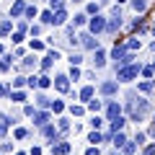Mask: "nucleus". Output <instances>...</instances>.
Returning a JSON list of instances; mask_svg holds the SVG:
<instances>
[{
  "label": "nucleus",
  "mask_w": 155,
  "mask_h": 155,
  "mask_svg": "<svg viewBox=\"0 0 155 155\" xmlns=\"http://www.w3.org/2000/svg\"><path fill=\"white\" fill-rule=\"evenodd\" d=\"M150 114V104L145 98H137L134 101V96H129L127 101V116L132 119V122H140V119H145V116Z\"/></svg>",
  "instance_id": "nucleus-1"
},
{
  "label": "nucleus",
  "mask_w": 155,
  "mask_h": 155,
  "mask_svg": "<svg viewBox=\"0 0 155 155\" xmlns=\"http://www.w3.org/2000/svg\"><path fill=\"white\" fill-rule=\"evenodd\" d=\"M137 75H142V65L140 62H129L124 67H116V80H134Z\"/></svg>",
  "instance_id": "nucleus-2"
},
{
  "label": "nucleus",
  "mask_w": 155,
  "mask_h": 155,
  "mask_svg": "<svg viewBox=\"0 0 155 155\" xmlns=\"http://www.w3.org/2000/svg\"><path fill=\"white\" fill-rule=\"evenodd\" d=\"M106 23H109V18H104V16H91L88 18V31L91 34H101V31H106Z\"/></svg>",
  "instance_id": "nucleus-3"
},
{
  "label": "nucleus",
  "mask_w": 155,
  "mask_h": 155,
  "mask_svg": "<svg viewBox=\"0 0 155 155\" xmlns=\"http://www.w3.org/2000/svg\"><path fill=\"white\" fill-rule=\"evenodd\" d=\"M119 28H122V11H119V8H114V11H111L109 23H106V34H116Z\"/></svg>",
  "instance_id": "nucleus-4"
},
{
  "label": "nucleus",
  "mask_w": 155,
  "mask_h": 155,
  "mask_svg": "<svg viewBox=\"0 0 155 155\" xmlns=\"http://www.w3.org/2000/svg\"><path fill=\"white\" fill-rule=\"evenodd\" d=\"M80 44L85 47V49H98V39H96V34H91V31H85V34H80Z\"/></svg>",
  "instance_id": "nucleus-5"
},
{
  "label": "nucleus",
  "mask_w": 155,
  "mask_h": 155,
  "mask_svg": "<svg viewBox=\"0 0 155 155\" xmlns=\"http://www.w3.org/2000/svg\"><path fill=\"white\" fill-rule=\"evenodd\" d=\"M116 116H122V104L109 101V106H106V119H116Z\"/></svg>",
  "instance_id": "nucleus-6"
},
{
  "label": "nucleus",
  "mask_w": 155,
  "mask_h": 155,
  "mask_svg": "<svg viewBox=\"0 0 155 155\" xmlns=\"http://www.w3.org/2000/svg\"><path fill=\"white\" fill-rule=\"evenodd\" d=\"M54 88L60 91V93H67V91H70V75H60L54 80Z\"/></svg>",
  "instance_id": "nucleus-7"
},
{
  "label": "nucleus",
  "mask_w": 155,
  "mask_h": 155,
  "mask_svg": "<svg viewBox=\"0 0 155 155\" xmlns=\"http://www.w3.org/2000/svg\"><path fill=\"white\" fill-rule=\"evenodd\" d=\"M116 91H119V80H106V83L101 85V93L104 96H114Z\"/></svg>",
  "instance_id": "nucleus-8"
},
{
  "label": "nucleus",
  "mask_w": 155,
  "mask_h": 155,
  "mask_svg": "<svg viewBox=\"0 0 155 155\" xmlns=\"http://www.w3.org/2000/svg\"><path fill=\"white\" fill-rule=\"evenodd\" d=\"M57 60H60V52H47V54H44V62H41V67H44V70H49V67H52V62H57Z\"/></svg>",
  "instance_id": "nucleus-9"
},
{
  "label": "nucleus",
  "mask_w": 155,
  "mask_h": 155,
  "mask_svg": "<svg viewBox=\"0 0 155 155\" xmlns=\"http://www.w3.org/2000/svg\"><path fill=\"white\" fill-rule=\"evenodd\" d=\"M129 5H132V11L137 13V16H142V13L147 11V0H129Z\"/></svg>",
  "instance_id": "nucleus-10"
},
{
  "label": "nucleus",
  "mask_w": 155,
  "mask_h": 155,
  "mask_svg": "<svg viewBox=\"0 0 155 155\" xmlns=\"http://www.w3.org/2000/svg\"><path fill=\"white\" fill-rule=\"evenodd\" d=\"M124 44H127L129 52H137V49H142V39H140V36H129Z\"/></svg>",
  "instance_id": "nucleus-11"
},
{
  "label": "nucleus",
  "mask_w": 155,
  "mask_h": 155,
  "mask_svg": "<svg viewBox=\"0 0 155 155\" xmlns=\"http://www.w3.org/2000/svg\"><path fill=\"white\" fill-rule=\"evenodd\" d=\"M111 142H114V147H119V150H122L124 145H127V134H124L122 129H119V132H114V137H111Z\"/></svg>",
  "instance_id": "nucleus-12"
},
{
  "label": "nucleus",
  "mask_w": 155,
  "mask_h": 155,
  "mask_svg": "<svg viewBox=\"0 0 155 155\" xmlns=\"http://www.w3.org/2000/svg\"><path fill=\"white\" fill-rule=\"evenodd\" d=\"M23 13H26V3H23V0H16V3H13V8H11V16L18 18V16H23Z\"/></svg>",
  "instance_id": "nucleus-13"
},
{
  "label": "nucleus",
  "mask_w": 155,
  "mask_h": 155,
  "mask_svg": "<svg viewBox=\"0 0 155 155\" xmlns=\"http://www.w3.org/2000/svg\"><path fill=\"white\" fill-rule=\"evenodd\" d=\"M67 21V11H65V8H54V26H62V23H65Z\"/></svg>",
  "instance_id": "nucleus-14"
},
{
  "label": "nucleus",
  "mask_w": 155,
  "mask_h": 155,
  "mask_svg": "<svg viewBox=\"0 0 155 155\" xmlns=\"http://www.w3.org/2000/svg\"><path fill=\"white\" fill-rule=\"evenodd\" d=\"M93 65H96V67H104V65H106V52L101 49V47L96 49V54H93Z\"/></svg>",
  "instance_id": "nucleus-15"
},
{
  "label": "nucleus",
  "mask_w": 155,
  "mask_h": 155,
  "mask_svg": "<svg viewBox=\"0 0 155 155\" xmlns=\"http://www.w3.org/2000/svg\"><path fill=\"white\" fill-rule=\"evenodd\" d=\"M124 116H116V119H109V124H111V132H119V129H124Z\"/></svg>",
  "instance_id": "nucleus-16"
},
{
  "label": "nucleus",
  "mask_w": 155,
  "mask_h": 155,
  "mask_svg": "<svg viewBox=\"0 0 155 155\" xmlns=\"http://www.w3.org/2000/svg\"><path fill=\"white\" fill-rule=\"evenodd\" d=\"M153 88H155V83L150 80V78H147V80H142V83L137 85V91H140V93H153Z\"/></svg>",
  "instance_id": "nucleus-17"
},
{
  "label": "nucleus",
  "mask_w": 155,
  "mask_h": 155,
  "mask_svg": "<svg viewBox=\"0 0 155 155\" xmlns=\"http://www.w3.org/2000/svg\"><path fill=\"white\" fill-rule=\"evenodd\" d=\"M96 96V91H93V85H85L83 91H80V101H91Z\"/></svg>",
  "instance_id": "nucleus-18"
},
{
  "label": "nucleus",
  "mask_w": 155,
  "mask_h": 155,
  "mask_svg": "<svg viewBox=\"0 0 155 155\" xmlns=\"http://www.w3.org/2000/svg\"><path fill=\"white\" fill-rule=\"evenodd\" d=\"M67 153H70V142H60L54 147V155H67Z\"/></svg>",
  "instance_id": "nucleus-19"
},
{
  "label": "nucleus",
  "mask_w": 155,
  "mask_h": 155,
  "mask_svg": "<svg viewBox=\"0 0 155 155\" xmlns=\"http://www.w3.org/2000/svg\"><path fill=\"white\" fill-rule=\"evenodd\" d=\"M134 150H137V142H134V140L129 142V140H127V145L122 147V153H124V155H134Z\"/></svg>",
  "instance_id": "nucleus-20"
},
{
  "label": "nucleus",
  "mask_w": 155,
  "mask_h": 155,
  "mask_svg": "<svg viewBox=\"0 0 155 155\" xmlns=\"http://www.w3.org/2000/svg\"><path fill=\"white\" fill-rule=\"evenodd\" d=\"M41 23H47V26L54 23V11H44V13H41Z\"/></svg>",
  "instance_id": "nucleus-21"
},
{
  "label": "nucleus",
  "mask_w": 155,
  "mask_h": 155,
  "mask_svg": "<svg viewBox=\"0 0 155 155\" xmlns=\"http://www.w3.org/2000/svg\"><path fill=\"white\" fill-rule=\"evenodd\" d=\"M101 140H104V134H101V132H98V129H93V132H91V134H88V142H93V145H98V142H101Z\"/></svg>",
  "instance_id": "nucleus-22"
},
{
  "label": "nucleus",
  "mask_w": 155,
  "mask_h": 155,
  "mask_svg": "<svg viewBox=\"0 0 155 155\" xmlns=\"http://www.w3.org/2000/svg\"><path fill=\"white\" fill-rule=\"evenodd\" d=\"M8 124H11V119H8L5 114H0V134H5V132H8Z\"/></svg>",
  "instance_id": "nucleus-23"
},
{
  "label": "nucleus",
  "mask_w": 155,
  "mask_h": 155,
  "mask_svg": "<svg viewBox=\"0 0 155 155\" xmlns=\"http://www.w3.org/2000/svg\"><path fill=\"white\" fill-rule=\"evenodd\" d=\"M47 122H49V114H36V127H47Z\"/></svg>",
  "instance_id": "nucleus-24"
},
{
  "label": "nucleus",
  "mask_w": 155,
  "mask_h": 155,
  "mask_svg": "<svg viewBox=\"0 0 155 155\" xmlns=\"http://www.w3.org/2000/svg\"><path fill=\"white\" fill-rule=\"evenodd\" d=\"M88 13H78V16H75V26H85V23H88Z\"/></svg>",
  "instance_id": "nucleus-25"
},
{
  "label": "nucleus",
  "mask_w": 155,
  "mask_h": 155,
  "mask_svg": "<svg viewBox=\"0 0 155 155\" xmlns=\"http://www.w3.org/2000/svg\"><path fill=\"white\" fill-rule=\"evenodd\" d=\"M101 106H104V104H101V101H96V98H91V101H88V109L93 111V114H98V111H101Z\"/></svg>",
  "instance_id": "nucleus-26"
},
{
  "label": "nucleus",
  "mask_w": 155,
  "mask_h": 155,
  "mask_svg": "<svg viewBox=\"0 0 155 155\" xmlns=\"http://www.w3.org/2000/svg\"><path fill=\"white\" fill-rule=\"evenodd\" d=\"M91 127H93V129H101V127H104V119H101L98 114H96V116H91Z\"/></svg>",
  "instance_id": "nucleus-27"
},
{
  "label": "nucleus",
  "mask_w": 155,
  "mask_h": 155,
  "mask_svg": "<svg viewBox=\"0 0 155 155\" xmlns=\"http://www.w3.org/2000/svg\"><path fill=\"white\" fill-rule=\"evenodd\" d=\"M155 75V67L153 65H142V78H153Z\"/></svg>",
  "instance_id": "nucleus-28"
},
{
  "label": "nucleus",
  "mask_w": 155,
  "mask_h": 155,
  "mask_svg": "<svg viewBox=\"0 0 155 155\" xmlns=\"http://www.w3.org/2000/svg\"><path fill=\"white\" fill-rule=\"evenodd\" d=\"M85 13H88V16H96V13H98V3H88Z\"/></svg>",
  "instance_id": "nucleus-29"
},
{
  "label": "nucleus",
  "mask_w": 155,
  "mask_h": 155,
  "mask_svg": "<svg viewBox=\"0 0 155 155\" xmlns=\"http://www.w3.org/2000/svg\"><path fill=\"white\" fill-rule=\"evenodd\" d=\"M70 75V80H80V70H78V65H72V70L67 72Z\"/></svg>",
  "instance_id": "nucleus-30"
},
{
  "label": "nucleus",
  "mask_w": 155,
  "mask_h": 155,
  "mask_svg": "<svg viewBox=\"0 0 155 155\" xmlns=\"http://www.w3.org/2000/svg\"><path fill=\"white\" fill-rule=\"evenodd\" d=\"M26 18H36V5H26V13H23Z\"/></svg>",
  "instance_id": "nucleus-31"
},
{
  "label": "nucleus",
  "mask_w": 155,
  "mask_h": 155,
  "mask_svg": "<svg viewBox=\"0 0 155 155\" xmlns=\"http://www.w3.org/2000/svg\"><path fill=\"white\" fill-rule=\"evenodd\" d=\"M49 83H52V80L47 75H39V88H49Z\"/></svg>",
  "instance_id": "nucleus-32"
},
{
  "label": "nucleus",
  "mask_w": 155,
  "mask_h": 155,
  "mask_svg": "<svg viewBox=\"0 0 155 155\" xmlns=\"http://www.w3.org/2000/svg\"><path fill=\"white\" fill-rule=\"evenodd\" d=\"M11 60H13V57H3V60H0V70H3V72L11 67Z\"/></svg>",
  "instance_id": "nucleus-33"
},
{
  "label": "nucleus",
  "mask_w": 155,
  "mask_h": 155,
  "mask_svg": "<svg viewBox=\"0 0 155 155\" xmlns=\"http://www.w3.org/2000/svg\"><path fill=\"white\" fill-rule=\"evenodd\" d=\"M70 111H72V116H83V114H85L83 106H70Z\"/></svg>",
  "instance_id": "nucleus-34"
},
{
  "label": "nucleus",
  "mask_w": 155,
  "mask_h": 155,
  "mask_svg": "<svg viewBox=\"0 0 155 155\" xmlns=\"http://www.w3.org/2000/svg\"><path fill=\"white\" fill-rule=\"evenodd\" d=\"M52 109H54V114H62V111H65V104H62V101H54Z\"/></svg>",
  "instance_id": "nucleus-35"
},
{
  "label": "nucleus",
  "mask_w": 155,
  "mask_h": 155,
  "mask_svg": "<svg viewBox=\"0 0 155 155\" xmlns=\"http://www.w3.org/2000/svg\"><path fill=\"white\" fill-rule=\"evenodd\" d=\"M28 83V78H16L13 80V88H21V85H26Z\"/></svg>",
  "instance_id": "nucleus-36"
},
{
  "label": "nucleus",
  "mask_w": 155,
  "mask_h": 155,
  "mask_svg": "<svg viewBox=\"0 0 155 155\" xmlns=\"http://www.w3.org/2000/svg\"><path fill=\"white\" fill-rule=\"evenodd\" d=\"M41 129H44V137H57L54 127H41Z\"/></svg>",
  "instance_id": "nucleus-37"
},
{
  "label": "nucleus",
  "mask_w": 155,
  "mask_h": 155,
  "mask_svg": "<svg viewBox=\"0 0 155 155\" xmlns=\"http://www.w3.org/2000/svg\"><path fill=\"white\" fill-rule=\"evenodd\" d=\"M13 134H16V140H23V137H26V134H28V132H26V129H23V127H18V129H16V132H13Z\"/></svg>",
  "instance_id": "nucleus-38"
},
{
  "label": "nucleus",
  "mask_w": 155,
  "mask_h": 155,
  "mask_svg": "<svg viewBox=\"0 0 155 155\" xmlns=\"http://www.w3.org/2000/svg\"><path fill=\"white\" fill-rule=\"evenodd\" d=\"M142 155H155V142H150V145H147V147H145V150H142Z\"/></svg>",
  "instance_id": "nucleus-39"
},
{
  "label": "nucleus",
  "mask_w": 155,
  "mask_h": 155,
  "mask_svg": "<svg viewBox=\"0 0 155 155\" xmlns=\"http://www.w3.org/2000/svg\"><path fill=\"white\" fill-rule=\"evenodd\" d=\"M8 31H11V21H3L0 23V34H8Z\"/></svg>",
  "instance_id": "nucleus-40"
},
{
  "label": "nucleus",
  "mask_w": 155,
  "mask_h": 155,
  "mask_svg": "<svg viewBox=\"0 0 155 155\" xmlns=\"http://www.w3.org/2000/svg\"><path fill=\"white\" fill-rule=\"evenodd\" d=\"M31 49L34 52H41V49H44V41H31Z\"/></svg>",
  "instance_id": "nucleus-41"
},
{
  "label": "nucleus",
  "mask_w": 155,
  "mask_h": 155,
  "mask_svg": "<svg viewBox=\"0 0 155 155\" xmlns=\"http://www.w3.org/2000/svg\"><path fill=\"white\" fill-rule=\"evenodd\" d=\"M80 62H83L80 54H70V65H80Z\"/></svg>",
  "instance_id": "nucleus-42"
},
{
  "label": "nucleus",
  "mask_w": 155,
  "mask_h": 155,
  "mask_svg": "<svg viewBox=\"0 0 155 155\" xmlns=\"http://www.w3.org/2000/svg\"><path fill=\"white\" fill-rule=\"evenodd\" d=\"M145 137H147L145 132H137V134H134V142H137V145H142V142H145Z\"/></svg>",
  "instance_id": "nucleus-43"
},
{
  "label": "nucleus",
  "mask_w": 155,
  "mask_h": 155,
  "mask_svg": "<svg viewBox=\"0 0 155 155\" xmlns=\"http://www.w3.org/2000/svg\"><path fill=\"white\" fill-rule=\"evenodd\" d=\"M67 129H70V122L67 119H60V132H67Z\"/></svg>",
  "instance_id": "nucleus-44"
},
{
  "label": "nucleus",
  "mask_w": 155,
  "mask_h": 155,
  "mask_svg": "<svg viewBox=\"0 0 155 155\" xmlns=\"http://www.w3.org/2000/svg\"><path fill=\"white\" fill-rule=\"evenodd\" d=\"M11 39H13V44H21V41H23V34H21V31H18V34H13V36H11Z\"/></svg>",
  "instance_id": "nucleus-45"
},
{
  "label": "nucleus",
  "mask_w": 155,
  "mask_h": 155,
  "mask_svg": "<svg viewBox=\"0 0 155 155\" xmlns=\"http://www.w3.org/2000/svg\"><path fill=\"white\" fill-rule=\"evenodd\" d=\"M13 101H26V96H23L21 91H16V93H13Z\"/></svg>",
  "instance_id": "nucleus-46"
},
{
  "label": "nucleus",
  "mask_w": 155,
  "mask_h": 155,
  "mask_svg": "<svg viewBox=\"0 0 155 155\" xmlns=\"http://www.w3.org/2000/svg\"><path fill=\"white\" fill-rule=\"evenodd\" d=\"M85 155H98V145H93V147L85 150Z\"/></svg>",
  "instance_id": "nucleus-47"
},
{
  "label": "nucleus",
  "mask_w": 155,
  "mask_h": 155,
  "mask_svg": "<svg viewBox=\"0 0 155 155\" xmlns=\"http://www.w3.org/2000/svg\"><path fill=\"white\" fill-rule=\"evenodd\" d=\"M23 111H26V116H36V111H34V106H26Z\"/></svg>",
  "instance_id": "nucleus-48"
},
{
  "label": "nucleus",
  "mask_w": 155,
  "mask_h": 155,
  "mask_svg": "<svg viewBox=\"0 0 155 155\" xmlns=\"http://www.w3.org/2000/svg\"><path fill=\"white\" fill-rule=\"evenodd\" d=\"M49 5H52V8H60V5H62V0H49Z\"/></svg>",
  "instance_id": "nucleus-49"
},
{
  "label": "nucleus",
  "mask_w": 155,
  "mask_h": 155,
  "mask_svg": "<svg viewBox=\"0 0 155 155\" xmlns=\"http://www.w3.org/2000/svg\"><path fill=\"white\" fill-rule=\"evenodd\" d=\"M8 93V88H5V85H0V96H5Z\"/></svg>",
  "instance_id": "nucleus-50"
},
{
  "label": "nucleus",
  "mask_w": 155,
  "mask_h": 155,
  "mask_svg": "<svg viewBox=\"0 0 155 155\" xmlns=\"http://www.w3.org/2000/svg\"><path fill=\"white\" fill-rule=\"evenodd\" d=\"M116 3H119V5H124V3H129V0H116Z\"/></svg>",
  "instance_id": "nucleus-51"
},
{
  "label": "nucleus",
  "mask_w": 155,
  "mask_h": 155,
  "mask_svg": "<svg viewBox=\"0 0 155 155\" xmlns=\"http://www.w3.org/2000/svg\"><path fill=\"white\" fill-rule=\"evenodd\" d=\"M111 155H122V153H111Z\"/></svg>",
  "instance_id": "nucleus-52"
},
{
  "label": "nucleus",
  "mask_w": 155,
  "mask_h": 155,
  "mask_svg": "<svg viewBox=\"0 0 155 155\" xmlns=\"http://www.w3.org/2000/svg\"><path fill=\"white\" fill-rule=\"evenodd\" d=\"M18 155H26V153H18Z\"/></svg>",
  "instance_id": "nucleus-53"
},
{
  "label": "nucleus",
  "mask_w": 155,
  "mask_h": 155,
  "mask_svg": "<svg viewBox=\"0 0 155 155\" xmlns=\"http://www.w3.org/2000/svg\"><path fill=\"white\" fill-rule=\"evenodd\" d=\"M153 124H155V116H153Z\"/></svg>",
  "instance_id": "nucleus-54"
},
{
  "label": "nucleus",
  "mask_w": 155,
  "mask_h": 155,
  "mask_svg": "<svg viewBox=\"0 0 155 155\" xmlns=\"http://www.w3.org/2000/svg\"><path fill=\"white\" fill-rule=\"evenodd\" d=\"M153 36H155V28H153Z\"/></svg>",
  "instance_id": "nucleus-55"
},
{
  "label": "nucleus",
  "mask_w": 155,
  "mask_h": 155,
  "mask_svg": "<svg viewBox=\"0 0 155 155\" xmlns=\"http://www.w3.org/2000/svg\"><path fill=\"white\" fill-rule=\"evenodd\" d=\"M75 3H80V0H75Z\"/></svg>",
  "instance_id": "nucleus-56"
},
{
  "label": "nucleus",
  "mask_w": 155,
  "mask_h": 155,
  "mask_svg": "<svg viewBox=\"0 0 155 155\" xmlns=\"http://www.w3.org/2000/svg\"><path fill=\"white\" fill-rule=\"evenodd\" d=\"M153 67H155V62H153Z\"/></svg>",
  "instance_id": "nucleus-57"
},
{
  "label": "nucleus",
  "mask_w": 155,
  "mask_h": 155,
  "mask_svg": "<svg viewBox=\"0 0 155 155\" xmlns=\"http://www.w3.org/2000/svg\"><path fill=\"white\" fill-rule=\"evenodd\" d=\"M0 36H3V34H0Z\"/></svg>",
  "instance_id": "nucleus-58"
},
{
  "label": "nucleus",
  "mask_w": 155,
  "mask_h": 155,
  "mask_svg": "<svg viewBox=\"0 0 155 155\" xmlns=\"http://www.w3.org/2000/svg\"><path fill=\"white\" fill-rule=\"evenodd\" d=\"M104 3H106V0H104Z\"/></svg>",
  "instance_id": "nucleus-59"
}]
</instances>
